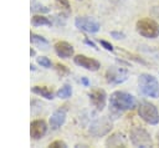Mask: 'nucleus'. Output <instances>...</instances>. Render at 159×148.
I'll use <instances>...</instances> for the list:
<instances>
[{
  "mask_svg": "<svg viewBox=\"0 0 159 148\" xmlns=\"http://www.w3.org/2000/svg\"><path fill=\"white\" fill-rule=\"evenodd\" d=\"M37 63L41 66V67H45V68H50L51 67V60L46 56H41V57H37Z\"/></svg>",
  "mask_w": 159,
  "mask_h": 148,
  "instance_id": "nucleus-20",
  "label": "nucleus"
},
{
  "mask_svg": "<svg viewBox=\"0 0 159 148\" xmlns=\"http://www.w3.org/2000/svg\"><path fill=\"white\" fill-rule=\"evenodd\" d=\"M50 147L51 148H66L67 147V144L65 143V142H62V141H55V142H52V143H50Z\"/></svg>",
  "mask_w": 159,
  "mask_h": 148,
  "instance_id": "nucleus-23",
  "label": "nucleus"
},
{
  "mask_svg": "<svg viewBox=\"0 0 159 148\" xmlns=\"http://www.w3.org/2000/svg\"><path fill=\"white\" fill-rule=\"evenodd\" d=\"M109 103H111V107L113 109L118 111V112L133 109L137 104L135 98L130 93H127V92H123V91L113 92L109 97Z\"/></svg>",
  "mask_w": 159,
  "mask_h": 148,
  "instance_id": "nucleus-1",
  "label": "nucleus"
},
{
  "mask_svg": "<svg viewBox=\"0 0 159 148\" xmlns=\"http://www.w3.org/2000/svg\"><path fill=\"white\" fill-rule=\"evenodd\" d=\"M30 40H31V42L35 44V45H40V46H47V45H48V42H47V40H46L45 37H42V36H40V35H36V34H34V32L30 34Z\"/></svg>",
  "mask_w": 159,
  "mask_h": 148,
  "instance_id": "nucleus-18",
  "label": "nucleus"
},
{
  "mask_svg": "<svg viewBox=\"0 0 159 148\" xmlns=\"http://www.w3.org/2000/svg\"><path fill=\"white\" fill-rule=\"evenodd\" d=\"M65 119H66V108H58L50 117V126H51V128L52 129L60 128L65 123Z\"/></svg>",
  "mask_w": 159,
  "mask_h": 148,
  "instance_id": "nucleus-13",
  "label": "nucleus"
},
{
  "mask_svg": "<svg viewBox=\"0 0 159 148\" xmlns=\"http://www.w3.org/2000/svg\"><path fill=\"white\" fill-rule=\"evenodd\" d=\"M89 99L92 102V104L98 109H103L106 106V101H107V95L104 92V90H93L92 92H89Z\"/></svg>",
  "mask_w": 159,
  "mask_h": 148,
  "instance_id": "nucleus-11",
  "label": "nucleus"
},
{
  "mask_svg": "<svg viewBox=\"0 0 159 148\" xmlns=\"http://www.w3.org/2000/svg\"><path fill=\"white\" fill-rule=\"evenodd\" d=\"M81 81H82V83H83L84 86H88V80H87L86 77H82V78H81Z\"/></svg>",
  "mask_w": 159,
  "mask_h": 148,
  "instance_id": "nucleus-26",
  "label": "nucleus"
},
{
  "mask_svg": "<svg viewBox=\"0 0 159 148\" xmlns=\"http://www.w3.org/2000/svg\"><path fill=\"white\" fill-rule=\"evenodd\" d=\"M138 83H139V90L142 91L143 95L152 98L159 97V83L153 75L142 73L138 78Z\"/></svg>",
  "mask_w": 159,
  "mask_h": 148,
  "instance_id": "nucleus-2",
  "label": "nucleus"
},
{
  "mask_svg": "<svg viewBox=\"0 0 159 148\" xmlns=\"http://www.w3.org/2000/svg\"><path fill=\"white\" fill-rule=\"evenodd\" d=\"M111 36L114 37V39H117V40H118V39H124V37H125V35H124L123 32H117V31H112V32H111Z\"/></svg>",
  "mask_w": 159,
  "mask_h": 148,
  "instance_id": "nucleus-24",
  "label": "nucleus"
},
{
  "mask_svg": "<svg viewBox=\"0 0 159 148\" xmlns=\"http://www.w3.org/2000/svg\"><path fill=\"white\" fill-rule=\"evenodd\" d=\"M30 55H31V56H35V50H34V49L30 50Z\"/></svg>",
  "mask_w": 159,
  "mask_h": 148,
  "instance_id": "nucleus-28",
  "label": "nucleus"
},
{
  "mask_svg": "<svg viewBox=\"0 0 159 148\" xmlns=\"http://www.w3.org/2000/svg\"><path fill=\"white\" fill-rule=\"evenodd\" d=\"M129 137H130V142L134 147H143V148H148V147H152L153 146V141L150 138V134L144 129V128H140V127H134L130 133H129Z\"/></svg>",
  "mask_w": 159,
  "mask_h": 148,
  "instance_id": "nucleus-5",
  "label": "nucleus"
},
{
  "mask_svg": "<svg viewBox=\"0 0 159 148\" xmlns=\"http://www.w3.org/2000/svg\"><path fill=\"white\" fill-rule=\"evenodd\" d=\"M47 131V124L43 119H35L30 124V136L32 139H40L45 136Z\"/></svg>",
  "mask_w": 159,
  "mask_h": 148,
  "instance_id": "nucleus-10",
  "label": "nucleus"
},
{
  "mask_svg": "<svg viewBox=\"0 0 159 148\" xmlns=\"http://www.w3.org/2000/svg\"><path fill=\"white\" fill-rule=\"evenodd\" d=\"M55 51L56 53L62 58H68L73 55V46L66 41H58L55 44Z\"/></svg>",
  "mask_w": 159,
  "mask_h": 148,
  "instance_id": "nucleus-12",
  "label": "nucleus"
},
{
  "mask_svg": "<svg viewBox=\"0 0 159 148\" xmlns=\"http://www.w3.org/2000/svg\"><path fill=\"white\" fill-rule=\"evenodd\" d=\"M56 71H57V73L60 75V76H63V75H66V73H68V68L65 66V65H61V63H57L56 65Z\"/></svg>",
  "mask_w": 159,
  "mask_h": 148,
  "instance_id": "nucleus-22",
  "label": "nucleus"
},
{
  "mask_svg": "<svg viewBox=\"0 0 159 148\" xmlns=\"http://www.w3.org/2000/svg\"><path fill=\"white\" fill-rule=\"evenodd\" d=\"M106 78L107 82L109 83H114V85L122 83L127 80V71L120 67H111L106 72Z\"/></svg>",
  "mask_w": 159,
  "mask_h": 148,
  "instance_id": "nucleus-8",
  "label": "nucleus"
},
{
  "mask_svg": "<svg viewBox=\"0 0 159 148\" xmlns=\"http://www.w3.org/2000/svg\"><path fill=\"white\" fill-rule=\"evenodd\" d=\"M32 92L39 95V96H41V97H43V98H46V99H52L53 98V92L46 86H34L32 87Z\"/></svg>",
  "mask_w": 159,
  "mask_h": 148,
  "instance_id": "nucleus-15",
  "label": "nucleus"
},
{
  "mask_svg": "<svg viewBox=\"0 0 159 148\" xmlns=\"http://www.w3.org/2000/svg\"><path fill=\"white\" fill-rule=\"evenodd\" d=\"M138 113L143 121L149 124H158L159 123V112L157 107L147 101H142L138 106Z\"/></svg>",
  "mask_w": 159,
  "mask_h": 148,
  "instance_id": "nucleus-3",
  "label": "nucleus"
},
{
  "mask_svg": "<svg viewBox=\"0 0 159 148\" xmlns=\"http://www.w3.org/2000/svg\"><path fill=\"white\" fill-rule=\"evenodd\" d=\"M158 142H159V133H158Z\"/></svg>",
  "mask_w": 159,
  "mask_h": 148,
  "instance_id": "nucleus-29",
  "label": "nucleus"
},
{
  "mask_svg": "<svg viewBox=\"0 0 159 148\" xmlns=\"http://www.w3.org/2000/svg\"><path fill=\"white\" fill-rule=\"evenodd\" d=\"M32 25L34 26H51V21L43 15H34L32 16Z\"/></svg>",
  "mask_w": 159,
  "mask_h": 148,
  "instance_id": "nucleus-16",
  "label": "nucleus"
},
{
  "mask_svg": "<svg viewBox=\"0 0 159 148\" xmlns=\"http://www.w3.org/2000/svg\"><path fill=\"white\" fill-rule=\"evenodd\" d=\"M111 129H112V122L108 121L106 117H103V118L97 119L96 122H93V123L91 124L89 132H91L93 136H96V137H101V136L107 134Z\"/></svg>",
  "mask_w": 159,
  "mask_h": 148,
  "instance_id": "nucleus-6",
  "label": "nucleus"
},
{
  "mask_svg": "<svg viewBox=\"0 0 159 148\" xmlns=\"http://www.w3.org/2000/svg\"><path fill=\"white\" fill-rule=\"evenodd\" d=\"M73 61H75L76 65L81 66V67H83V68H86L88 71H97L101 67V63L97 60L91 58V57H87L84 55H77V56H75L73 57Z\"/></svg>",
  "mask_w": 159,
  "mask_h": 148,
  "instance_id": "nucleus-9",
  "label": "nucleus"
},
{
  "mask_svg": "<svg viewBox=\"0 0 159 148\" xmlns=\"http://www.w3.org/2000/svg\"><path fill=\"white\" fill-rule=\"evenodd\" d=\"M31 11H34V12H48L50 11V9L48 7H46V6H43V5H41V4H34L32 6H31Z\"/></svg>",
  "mask_w": 159,
  "mask_h": 148,
  "instance_id": "nucleus-21",
  "label": "nucleus"
},
{
  "mask_svg": "<svg viewBox=\"0 0 159 148\" xmlns=\"http://www.w3.org/2000/svg\"><path fill=\"white\" fill-rule=\"evenodd\" d=\"M75 25L80 30L86 31V32H97L99 30V24L96 20H93L91 17H87V16H78V17H76Z\"/></svg>",
  "mask_w": 159,
  "mask_h": 148,
  "instance_id": "nucleus-7",
  "label": "nucleus"
},
{
  "mask_svg": "<svg viewBox=\"0 0 159 148\" xmlns=\"http://www.w3.org/2000/svg\"><path fill=\"white\" fill-rule=\"evenodd\" d=\"M86 44H88V45H91L92 47H94V49H97V47H96V45H94V44H93L92 41H89L88 39H86Z\"/></svg>",
  "mask_w": 159,
  "mask_h": 148,
  "instance_id": "nucleus-27",
  "label": "nucleus"
},
{
  "mask_svg": "<svg viewBox=\"0 0 159 148\" xmlns=\"http://www.w3.org/2000/svg\"><path fill=\"white\" fill-rule=\"evenodd\" d=\"M101 45H102L106 50H108V51H113V46H112L109 42H107V41H104V40H101Z\"/></svg>",
  "mask_w": 159,
  "mask_h": 148,
  "instance_id": "nucleus-25",
  "label": "nucleus"
},
{
  "mask_svg": "<svg viewBox=\"0 0 159 148\" xmlns=\"http://www.w3.org/2000/svg\"><path fill=\"white\" fill-rule=\"evenodd\" d=\"M106 144L108 147H125V139L122 133H114L106 141Z\"/></svg>",
  "mask_w": 159,
  "mask_h": 148,
  "instance_id": "nucleus-14",
  "label": "nucleus"
},
{
  "mask_svg": "<svg viewBox=\"0 0 159 148\" xmlns=\"http://www.w3.org/2000/svg\"><path fill=\"white\" fill-rule=\"evenodd\" d=\"M55 2H56V5H57L61 10L66 11V14H68V12L71 11V6H70L68 0H55Z\"/></svg>",
  "mask_w": 159,
  "mask_h": 148,
  "instance_id": "nucleus-19",
  "label": "nucleus"
},
{
  "mask_svg": "<svg viewBox=\"0 0 159 148\" xmlns=\"http://www.w3.org/2000/svg\"><path fill=\"white\" fill-rule=\"evenodd\" d=\"M135 29L139 35L147 39H155L159 36V25L152 19H142L137 21Z\"/></svg>",
  "mask_w": 159,
  "mask_h": 148,
  "instance_id": "nucleus-4",
  "label": "nucleus"
},
{
  "mask_svg": "<svg viewBox=\"0 0 159 148\" xmlns=\"http://www.w3.org/2000/svg\"><path fill=\"white\" fill-rule=\"evenodd\" d=\"M71 95H72V87L70 85H65L56 92V96L60 98H68L71 97Z\"/></svg>",
  "mask_w": 159,
  "mask_h": 148,
  "instance_id": "nucleus-17",
  "label": "nucleus"
}]
</instances>
